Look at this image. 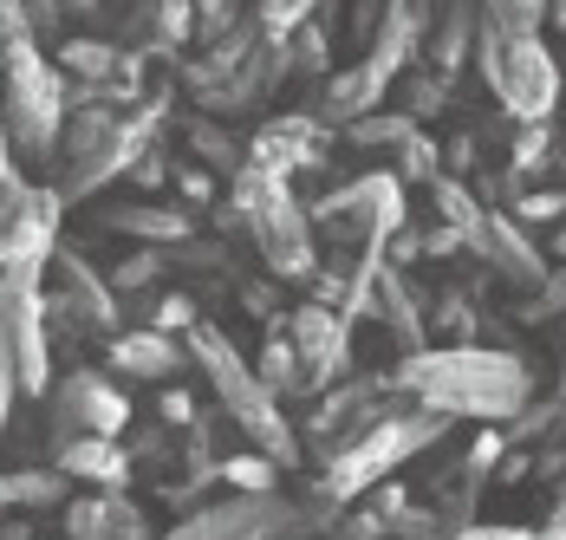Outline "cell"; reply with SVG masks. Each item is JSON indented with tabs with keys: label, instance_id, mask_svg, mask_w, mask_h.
Wrapping results in <instances>:
<instances>
[{
	"label": "cell",
	"instance_id": "obj_15",
	"mask_svg": "<svg viewBox=\"0 0 566 540\" xmlns=\"http://www.w3.org/2000/svg\"><path fill=\"white\" fill-rule=\"evenodd\" d=\"M65 540H150V521L130 508L124 488H98L65 508Z\"/></svg>",
	"mask_w": 566,
	"mask_h": 540
},
{
	"label": "cell",
	"instance_id": "obj_48",
	"mask_svg": "<svg viewBox=\"0 0 566 540\" xmlns=\"http://www.w3.org/2000/svg\"><path fill=\"white\" fill-rule=\"evenodd\" d=\"M7 540H33V534H7Z\"/></svg>",
	"mask_w": 566,
	"mask_h": 540
},
{
	"label": "cell",
	"instance_id": "obj_25",
	"mask_svg": "<svg viewBox=\"0 0 566 540\" xmlns=\"http://www.w3.org/2000/svg\"><path fill=\"white\" fill-rule=\"evenodd\" d=\"M72 476L59 469H0V508H53L65 501Z\"/></svg>",
	"mask_w": 566,
	"mask_h": 540
},
{
	"label": "cell",
	"instance_id": "obj_43",
	"mask_svg": "<svg viewBox=\"0 0 566 540\" xmlns=\"http://www.w3.org/2000/svg\"><path fill=\"white\" fill-rule=\"evenodd\" d=\"M164 417L170 424H196V397L189 391H164Z\"/></svg>",
	"mask_w": 566,
	"mask_h": 540
},
{
	"label": "cell",
	"instance_id": "obj_4",
	"mask_svg": "<svg viewBox=\"0 0 566 540\" xmlns=\"http://www.w3.org/2000/svg\"><path fill=\"white\" fill-rule=\"evenodd\" d=\"M0 85H7L0 131L13 137V157L46 163L65 131V72L46 65L40 40H13V46H0Z\"/></svg>",
	"mask_w": 566,
	"mask_h": 540
},
{
	"label": "cell",
	"instance_id": "obj_19",
	"mask_svg": "<svg viewBox=\"0 0 566 540\" xmlns=\"http://www.w3.org/2000/svg\"><path fill=\"white\" fill-rule=\"evenodd\" d=\"M391 92V72H378L371 59H358V65H345L326 79V98H319V117L326 124H352V117H365V111H378V98Z\"/></svg>",
	"mask_w": 566,
	"mask_h": 540
},
{
	"label": "cell",
	"instance_id": "obj_41",
	"mask_svg": "<svg viewBox=\"0 0 566 540\" xmlns=\"http://www.w3.org/2000/svg\"><path fill=\"white\" fill-rule=\"evenodd\" d=\"M150 325H164V332H170V325H196V307L176 293V300H164V307H157V320H150Z\"/></svg>",
	"mask_w": 566,
	"mask_h": 540
},
{
	"label": "cell",
	"instance_id": "obj_30",
	"mask_svg": "<svg viewBox=\"0 0 566 540\" xmlns=\"http://www.w3.org/2000/svg\"><path fill=\"white\" fill-rule=\"evenodd\" d=\"M313 13H319V0H261V7H254V27H261V40H286V33H300Z\"/></svg>",
	"mask_w": 566,
	"mask_h": 540
},
{
	"label": "cell",
	"instance_id": "obj_37",
	"mask_svg": "<svg viewBox=\"0 0 566 540\" xmlns=\"http://www.w3.org/2000/svg\"><path fill=\"white\" fill-rule=\"evenodd\" d=\"M164 280V255H130L124 268H117V287L124 293H144V287H157Z\"/></svg>",
	"mask_w": 566,
	"mask_h": 540
},
{
	"label": "cell",
	"instance_id": "obj_40",
	"mask_svg": "<svg viewBox=\"0 0 566 540\" xmlns=\"http://www.w3.org/2000/svg\"><path fill=\"white\" fill-rule=\"evenodd\" d=\"M443 540H541L534 528H475V521H462V528H450Z\"/></svg>",
	"mask_w": 566,
	"mask_h": 540
},
{
	"label": "cell",
	"instance_id": "obj_36",
	"mask_svg": "<svg viewBox=\"0 0 566 540\" xmlns=\"http://www.w3.org/2000/svg\"><path fill=\"white\" fill-rule=\"evenodd\" d=\"M333 534H339V540H385L391 528H385V515H378V508H352V515L333 521Z\"/></svg>",
	"mask_w": 566,
	"mask_h": 540
},
{
	"label": "cell",
	"instance_id": "obj_13",
	"mask_svg": "<svg viewBox=\"0 0 566 540\" xmlns=\"http://www.w3.org/2000/svg\"><path fill=\"white\" fill-rule=\"evenodd\" d=\"M53 273H59L53 300L72 313V325H78V332H117V300H112V287L85 268L78 255H59V248H53Z\"/></svg>",
	"mask_w": 566,
	"mask_h": 540
},
{
	"label": "cell",
	"instance_id": "obj_12",
	"mask_svg": "<svg viewBox=\"0 0 566 540\" xmlns=\"http://www.w3.org/2000/svg\"><path fill=\"white\" fill-rule=\"evenodd\" d=\"M326 157V124L319 117H274V124H261L254 131V144H248V163L254 169H274V176H293V169H306V163Z\"/></svg>",
	"mask_w": 566,
	"mask_h": 540
},
{
	"label": "cell",
	"instance_id": "obj_17",
	"mask_svg": "<svg viewBox=\"0 0 566 540\" xmlns=\"http://www.w3.org/2000/svg\"><path fill=\"white\" fill-rule=\"evenodd\" d=\"M105 359H112L117 378H176L182 359H189V345H176L164 325H137V332H117Z\"/></svg>",
	"mask_w": 566,
	"mask_h": 540
},
{
	"label": "cell",
	"instance_id": "obj_9",
	"mask_svg": "<svg viewBox=\"0 0 566 540\" xmlns=\"http://www.w3.org/2000/svg\"><path fill=\"white\" fill-rule=\"evenodd\" d=\"M306 528V515L286 501L281 488H261V495H228V501H209L196 515H182L164 540H293Z\"/></svg>",
	"mask_w": 566,
	"mask_h": 540
},
{
	"label": "cell",
	"instance_id": "obj_38",
	"mask_svg": "<svg viewBox=\"0 0 566 540\" xmlns=\"http://www.w3.org/2000/svg\"><path fill=\"white\" fill-rule=\"evenodd\" d=\"M514 216H527V221H560V216H566V196H560V189H541V196H514Z\"/></svg>",
	"mask_w": 566,
	"mask_h": 540
},
{
	"label": "cell",
	"instance_id": "obj_21",
	"mask_svg": "<svg viewBox=\"0 0 566 540\" xmlns=\"http://www.w3.org/2000/svg\"><path fill=\"white\" fill-rule=\"evenodd\" d=\"M475 0H437V13L423 20V53H430V65L437 72H455L462 59H469V46H475Z\"/></svg>",
	"mask_w": 566,
	"mask_h": 540
},
{
	"label": "cell",
	"instance_id": "obj_44",
	"mask_svg": "<svg viewBox=\"0 0 566 540\" xmlns=\"http://www.w3.org/2000/svg\"><path fill=\"white\" fill-rule=\"evenodd\" d=\"M176 183H182V196L189 202H209V169H170Z\"/></svg>",
	"mask_w": 566,
	"mask_h": 540
},
{
	"label": "cell",
	"instance_id": "obj_46",
	"mask_svg": "<svg viewBox=\"0 0 566 540\" xmlns=\"http://www.w3.org/2000/svg\"><path fill=\"white\" fill-rule=\"evenodd\" d=\"M547 20H554V27L566 33V0H547Z\"/></svg>",
	"mask_w": 566,
	"mask_h": 540
},
{
	"label": "cell",
	"instance_id": "obj_33",
	"mask_svg": "<svg viewBox=\"0 0 566 540\" xmlns=\"http://www.w3.org/2000/svg\"><path fill=\"white\" fill-rule=\"evenodd\" d=\"M391 163H397V176H410V183H430V176L443 169V150H437L423 131H410V137L391 150Z\"/></svg>",
	"mask_w": 566,
	"mask_h": 540
},
{
	"label": "cell",
	"instance_id": "obj_5",
	"mask_svg": "<svg viewBox=\"0 0 566 540\" xmlns=\"http://www.w3.org/2000/svg\"><path fill=\"white\" fill-rule=\"evenodd\" d=\"M234 216H241V228L254 235V255H261L274 273L300 280V273L319 268V248H313V216L293 202L286 176L241 163V169H234Z\"/></svg>",
	"mask_w": 566,
	"mask_h": 540
},
{
	"label": "cell",
	"instance_id": "obj_26",
	"mask_svg": "<svg viewBox=\"0 0 566 540\" xmlns=\"http://www.w3.org/2000/svg\"><path fill=\"white\" fill-rule=\"evenodd\" d=\"M423 189H430V202H437V216L450 221V228H462V235L475 241V228H482V216H489V209L475 202V189H469V183H455V176H443V169H437V176H430Z\"/></svg>",
	"mask_w": 566,
	"mask_h": 540
},
{
	"label": "cell",
	"instance_id": "obj_7",
	"mask_svg": "<svg viewBox=\"0 0 566 540\" xmlns=\"http://www.w3.org/2000/svg\"><path fill=\"white\" fill-rule=\"evenodd\" d=\"M306 216H313V228H333L345 248L358 241V255H385V241L403 228V176L397 169L352 176L339 189H326Z\"/></svg>",
	"mask_w": 566,
	"mask_h": 540
},
{
	"label": "cell",
	"instance_id": "obj_24",
	"mask_svg": "<svg viewBox=\"0 0 566 540\" xmlns=\"http://www.w3.org/2000/svg\"><path fill=\"white\" fill-rule=\"evenodd\" d=\"M20 268H46L40 255H0V443H7V417H13V397H20V372H13V339H7V287Z\"/></svg>",
	"mask_w": 566,
	"mask_h": 540
},
{
	"label": "cell",
	"instance_id": "obj_14",
	"mask_svg": "<svg viewBox=\"0 0 566 540\" xmlns=\"http://www.w3.org/2000/svg\"><path fill=\"white\" fill-rule=\"evenodd\" d=\"M469 248H475V255H482L495 273H509L514 287H541V280H547V255H541V248L514 228V216H495V209H489Z\"/></svg>",
	"mask_w": 566,
	"mask_h": 540
},
{
	"label": "cell",
	"instance_id": "obj_3",
	"mask_svg": "<svg viewBox=\"0 0 566 540\" xmlns=\"http://www.w3.org/2000/svg\"><path fill=\"white\" fill-rule=\"evenodd\" d=\"M450 430V417L443 411H430V404H391L385 417H371L358 436H345L339 449L326 456V476H319V495L345 508V501H358L371 482H385L397 463H410V456H423L437 436Z\"/></svg>",
	"mask_w": 566,
	"mask_h": 540
},
{
	"label": "cell",
	"instance_id": "obj_20",
	"mask_svg": "<svg viewBox=\"0 0 566 540\" xmlns=\"http://www.w3.org/2000/svg\"><path fill=\"white\" fill-rule=\"evenodd\" d=\"M502 443H509L502 430L475 436V449H469V456L455 463L450 476H443V521H450V528H462V521L475 515V495H482V476H489V469L502 463Z\"/></svg>",
	"mask_w": 566,
	"mask_h": 540
},
{
	"label": "cell",
	"instance_id": "obj_47",
	"mask_svg": "<svg viewBox=\"0 0 566 540\" xmlns=\"http://www.w3.org/2000/svg\"><path fill=\"white\" fill-rule=\"evenodd\" d=\"M554 397H560V404H566V365H560V391H554Z\"/></svg>",
	"mask_w": 566,
	"mask_h": 540
},
{
	"label": "cell",
	"instance_id": "obj_42",
	"mask_svg": "<svg viewBox=\"0 0 566 540\" xmlns=\"http://www.w3.org/2000/svg\"><path fill=\"white\" fill-rule=\"evenodd\" d=\"M437 325H443V332H469V325H475V313H469V300H443V313H437Z\"/></svg>",
	"mask_w": 566,
	"mask_h": 540
},
{
	"label": "cell",
	"instance_id": "obj_35",
	"mask_svg": "<svg viewBox=\"0 0 566 540\" xmlns=\"http://www.w3.org/2000/svg\"><path fill=\"white\" fill-rule=\"evenodd\" d=\"M560 313H566V261H560V268H547V280L534 287L527 320H560Z\"/></svg>",
	"mask_w": 566,
	"mask_h": 540
},
{
	"label": "cell",
	"instance_id": "obj_23",
	"mask_svg": "<svg viewBox=\"0 0 566 540\" xmlns=\"http://www.w3.org/2000/svg\"><path fill=\"white\" fill-rule=\"evenodd\" d=\"M117 235H137V241H150V248H182L189 241V216L182 209H157V202H117L105 209Z\"/></svg>",
	"mask_w": 566,
	"mask_h": 540
},
{
	"label": "cell",
	"instance_id": "obj_49",
	"mask_svg": "<svg viewBox=\"0 0 566 540\" xmlns=\"http://www.w3.org/2000/svg\"><path fill=\"white\" fill-rule=\"evenodd\" d=\"M72 7H85V0H72Z\"/></svg>",
	"mask_w": 566,
	"mask_h": 540
},
{
	"label": "cell",
	"instance_id": "obj_31",
	"mask_svg": "<svg viewBox=\"0 0 566 540\" xmlns=\"http://www.w3.org/2000/svg\"><path fill=\"white\" fill-rule=\"evenodd\" d=\"M482 20L502 33H541L547 27V0H482Z\"/></svg>",
	"mask_w": 566,
	"mask_h": 540
},
{
	"label": "cell",
	"instance_id": "obj_39",
	"mask_svg": "<svg viewBox=\"0 0 566 540\" xmlns=\"http://www.w3.org/2000/svg\"><path fill=\"white\" fill-rule=\"evenodd\" d=\"M13 40H33V27H27V0H0V46H13Z\"/></svg>",
	"mask_w": 566,
	"mask_h": 540
},
{
	"label": "cell",
	"instance_id": "obj_8",
	"mask_svg": "<svg viewBox=\"0 0 566 540\" xmlns=\"http://www.w3.org/2000/svg\"><path fill=\"white\" fill-rule=\"evenodd\" d=\"M59 150H65V183H59V196L72 202V196H92L98 183H112L117 169L130 163L137 137H130V117H117L112 105H85L78 117H65Z\"/></svg>",
	"mask_w": 566,
	"mask_h": 540
},
{
	"label": "cell",
	"instance_id": "obj_45",
	"mask_svg": "<svg viewBox=\"0 0 566 540\" xmlns=\"http://www.w3.org/2000/svg\"><path fill=\"white\" fill-rule=\"evenodd\" d=\"M0 183H20V169H13V137L0 131Z\"/></svg>",
	"mask_w": 566,
	"mask_h": 540
},
{
	"label": "cell",
	"instance_id": "obj_10",
	"mask_svg": "<svg viewBox=\"0 0 566 540\" xmlns=\"http://www.w3.org/2000/svg\"><path fill=\"white\" fill-rule=\"evenodd\" d=\"M352 320H339L326 300H306V307H293L281 320L286 345H293V359H300V378H306V397H319L326 384L345 372V352H352Z\"/></svg>",
	"mask_w": 566,
	"mask_h": 540
},
{
	"label": "cell",
	"instance_id": "obj_28",
	"mask_svg": "<svg viewBox=\"0 0 566 540\" xmlns=\"http://www.w3.org/2000/svg\"><path fill=\"white\" fill-rule=\"evenodd\" d=\"M182 40H196V7L189 0H150V46H182Z\"/></svg>",
	"mask_w": 566,
	"mask_h": 540
},
{
	"label": "cell",
	"instance_id": "obj_22",
	"mask_svg": "<svg viewBox=\"0 0 566 540\" xmlns=\"http://www.w3.org/2000/svg\"><path fill=\"white\" fill-rule=\"evenodd\" d=\"M371 320L391 332L397 352H417L423 345V313H417V300H410V280L385 261L378 268V287H371Z\"/></svg>",
	"mask_w": 566,
	"mask_h": 540
},
{
	"label": "cell",
	"instance_id": "obj_34",
	"mask_svg": "<svg viewBox=\"0 0 566 540\" xmlns=\"http://www.w3.org/2000/svg\"><path fill=\"white\" fill-rule=\"evenodd\" d=\"M196 7V40H222L228 27H241V0H189Z\"/></svg>",
	"mask_w": 566,
	"mask_h": 540
},
{
	"label": "cell",
	"instance_id": "obj_18",
	"mask_svg": "<svg viewBox=\"0 0 566 540\" xmlns=\"http://www.w3.org/2000/svg\"><path fill=\"white\" fill-rule=\"evenodd\" d=\"M417 46H423V0H385L378 20H371V53L365 59L397 79L417 59Z\"/></svg>",
	"mask_w": 566,
	"mask_h": 540
},
{
	"label": "cell",
	"instance_id": "obj_6",
	"mask_svg": "<svg viewBox=\"0 0 566 540\" xmlns=\"http://www.w3.org/2000/svg\"><path fill=\"white\" fill-rule=\"evenodd\" d=\"M475 53H482V79L502 98L509 117L521 124H547L560 105V59L547 53L541 33H502V27H475Z\"/></svg>",
	"mask_w": 566,
	"mask_h": 540
},
{
	"label": "cell",
	"instance_id": "obj_32",
	"mask_svg": "<svg viewBox=\"0 0 566 540\" xmlns=\"http://www.w3.org/2000/svg\"><path fill=\"white\" fill-rule=\"evenodd\" d=\"M216 476H228L234 488H248V495H261V488L281 482V463L268 456V449H254V456H222V469Z\"/></svg>",
	"mask_w": 566,
	"mask_h": 540
},
{
	"label": "cell",
	"instance_id": "obj_27",
	"mask_svg": "<svg viewBox=\"0 0 566 540\" xmlns=\"http://www.w3.org/2000/svg\"><path fill=\"white\" fill-rule=\"evenodd\" d=\"M254 378L268 384L274 397H306V378H300V359H293V345H286V332H274V345L261 352V365H254Z\"/></svg>",
	"mask_w": 566,
	"mask_h": 540
},
{
	"label": "cell",
	"instance_id": "obj_11",
	"mask_svg": "<svg viewBox=\"0 0 566 540\" xmlns=\"http://www.w3.org/2000/svg\"><path fill=\"white\" fill-rule=\"evenodd\" d=\"M53 424L59 436H117L130 424V404L112 378L98 372H72V378L53 384Z\"/></svg>",
	"mask_w": 566,
	"mask_h": 540
},
{
	"label": "cell",
	"instance_id": "obj_16",
	"mask_svg": "<svg viewBox=\"0 0 566 540\" xmlns=\"http://www.w3.org/2000/svg\"><path fill=\"white\" fill-rule=\"evenodd\" d=\"M53 469L92 488H130V449H117V436H59Z\"/></svg>",
	"mask_w": 566,
	"mask_h": 540
},
{
	"label": "cell",
	"instance_id": "obj_29",
	"mask_svg": "<svg viewBox=\"0 0 566 540\" xmlns=\"http://www.w3.org/2000/svg\"><path fill=\"white\" fill-rule=\"evenodd\" d=\"M345 131H352V144H365V150H397V144L417 131V117H410V111H403V117H378V111H365V117H352Z\"/></svg>",
	"mask_w": 566,
	"mask_h": 540
},
{
	"label": "cell",
	"instance_id": "obj_1",
	"mask_svg": "<svg viewBox=\"0 0 566 540\" xmlns=\"http://www.w3.org/2000/svg\"><path fill=\"white\" fill-rule=\"evenodd\" d=\"M391 391L443 411V417H475V424H502L527 404V365L514 352H489V345H417L397 359V372H385Z\"/></svg>",
	"mask_w": 566,
	"mask_h": 540
},
{
	"label": "cell",
	"instance_id": "obj_2",
	"mask_svg": "<svg viewBox=\"0 0 566 540\" xmlns=\"http://www.w3.org/2000/svg\"><path fill=\"white\" fill-rule=\"evenodd\" d=\"M189 359H196L202 384L216 391V404L228 411V424L248 436L254 449H268L281 469H293L300 463V443H293V430H286V417H281V397L254 378V365L234 352V339H228L222 325H209V320L189 325Z\"/></svg>",
	"mask_w": 566,
	"mask_h": 540
}]
</instances>
